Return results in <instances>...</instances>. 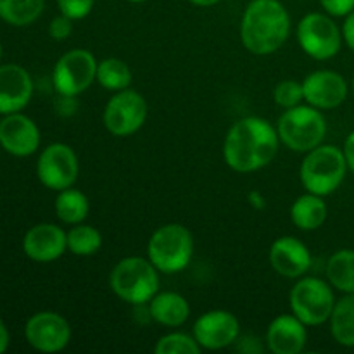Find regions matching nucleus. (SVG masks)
<instances>
[{
    "label": "nucleus",
    "instance_id": "1",
    "mask_svg": "<svg viewBox=\"0 0 354 354\" xmlns=\"http://www.w3.org/2000/svg\"><path fill=\"white\" fill-rule=\"evenodd\" d=\"M280 137L268 120L248 116L235 121L223 142V158L228 168L237 173L263 169L275 159Z\"/></svg>",
    "mask_w": 354,
    "mask_h": 354
},
{
    "label": "nucleus",
    "instance_id": "3",
    "mask_svg": "<svg viewBox=\"0 0 354 354\" xmlns=\"http://www.w3.org/2000/svg\"><path fill=\"white\" fill-rule=\"evenodd\" d=\"M109 286L121 301L144 306L159 292V270L149 258L128 256L116 263L109 275Z\"/></svg>",
    "mask_w": 354,
    "mask_h": 354
},
{
    "label": "nucleus",
    "instance_id": "15",
    "mask_svg": "<svg viewBox=\"0 0 354 354\" xmlns=\"http://www.w3.org/2000/svg\"><path fill=\"white\" fill-rule=\"evenodd\" d=\"M40 130L37 123L21 113L6 114L0 121V145L16 158H28L40 147Z\"/></svg>",
    "mask_w": 354,
    "mask_h": 354
},
{
    "label": "nucleus",
    "instance_id": "24",
    "mask_svg": "<svg viewBox=\"0 0 354 354\" xmlns=\"http://www.w3.org/2000/svg\"><path fill=\"white\" fill-rule=\"evenodd\" d=\"M327 279L334 289L354 292V249H341L328 258Z\"/></svg>",
    "mask_w": 354,
    "mask_h": 354
},
{
    "label": "nucleus",
    "instance_id": "20",
    "mask_svg": "<svg viewBox=\"0 0 354 354\" xmlns=\"http://www.w3.org/2000/svg\"><path fill=\"white\" fill-rule=\"evenodd\" d=\"M149 315L162 327H180L190 317V304L182 294L165 290L149 301Z\"/></svg>",
    "mask_w": 354,
    "mask_h": 354
},
{
    "label": "nucleus",
    "instance_id": "7",
    "mask_svg": "<svg viewBox=\"0 0 354 354\" xmlns=\"http://www.w3.org/2000/svg\"><path fill=\"white\" fill-rule=\"evenodd\" d=\"M290 311L306 327H318L330 320L335 306L330 282L317 277H301L289 294Z\"/></svg>",
    "mask_w": 354,
    "mask_h": 354
},
{
    "label": "nucleus",
    "instance_id": "18",
    "mask_svg": "<svg viewBox=\"0 0 354 354\" xmlns=\"http://www.w3.org/2000/svg\"><path fill=\"white\" fill-rule=\"evenodd\" d=\"M33 97V80L19 64L0 66V114L21 113Z\"/></svg>",
    "mask_w": 354,
    "mask_h": 354
},
{
    "label": "nucleus",
    "instance_id": "4",
    "mask_svg": "<svg viewBox=\"0 0 354 354\" xmlns=\"http://www.w3.org/2000/svg\"><path fill=\"white\" fill-rule=\"evenodd\" d=\"M348 161L337 145L322 144L306 152L299 168V178L306 192L330 196L342 185L348 173Z\"/></svg>",
    "mask_w": 354,
    "mask_h": 354
},
{
    "label": "nucleus",
    "instance_id": "25",
    "mask_svg": "<svg viewBox=\"0 0 354 354\" xmlns=\"http://www.w3.org/2000/svg\"><path fill=\"white\" fill-rule=\"evenodd\" d=\"M45 0H0V19L10 26H28L41 16Z\"/></svg>",
    "mask_w": 354,
    "mask_h": 354
},
{
    "label": "nucleus",
    "instance_id": "31",
    "mask_svg": "<svg viewBox=\"0 0 354 354\" xmlns=\"http://www.w3.org/2000/svg\"><path fill=\"white\" fill-rule=\"evenodd\" d=\"M71 31H73V19L66 17L64 14H59V16L54 17V19L50 21V24H48V35L57 41L66 40V38L71 35Z\"/></svg>",
    "mask_w": 354,
    "mask_h": 354
},
{
    "label": "nucleus",
    "instance_id": "26",
    "mask_svg": "<svg viewBox=\"0 0 354 354\" xmlns=\"http://www.w3.org/2000/svg\"><path fill=\"white\" fill-rule=\"evenodd\" d=\"M131 75L130 66L118 57H107L97 64L95 80L102 88L109 92H120V90L130 88Z\"/></svg>",
    "mask_w": 354,
    "mask_h": 354
},
{
    "label": "nucleus",
    "instance_id": "29",
    "mask_svg": "<svg viewBox=\"0 0 354 354\" xmlns=\"http://www.w3.org/2000/svg\"><path fill=\"white\" fill-rule=\"evenodd\" d=\"M273 100L282 109H290V107L299 106L304 100L303 83L296 82V80H283V82H280L273 88Z\"/></svg>",
    "mask_w": 354,
    "mask_h": 354
},
{
    "label": "nucleus",
    "instance_id": "2",
    "mask_svg": "<svg viewBox=\"0 0 354 354\" xmlns=\"http://www.w3.org/2000/svg\"><path fill=\"white\" fill-rule=\"evenodd\" d=\"M289 33L290 16L280 0H251L242 12L241 40L251 54H275Z\"/></svg>",
    "mask_w": 354,
    "mask_h": 354
},
{
    "label": "nucleus",
    "instance_id": "10",
    "mask_svg": "<svg viewBox=\"0 0 354 354\" xmlns=\"http://www.w3.org/2000/svg\"><path fill=\"white\" fill-rule=\"evenodd\" d=\"M147 100L137 90L124 88L114 92L102 113V123L114 137H130L144 127L147 120Z\"/></svg>",
    "mask_w": 354,
    "mask_h": 354
},
{
    "label": "nucleus",
    "instance_id": "35",
    "mask_svg": "<svg viewBox=\"0 0 354 354\" xmlns=\"http://www.w3.org/2000/svg\"><path fill=\"white\" fill-rule=\"evenodd\" d=\"M342 151H344L346 161H348V168L351 169L354 175V130L346 137L344 149H342Z\"/></svg>",
    "mask_w": 354,
    "mask_h": 354
},
{
    "label": "nucleus",
    "instance_id": "14",
    "mask_svg": "<svg viewBox=\"0 0 354 354\" xmlns=\"http://www.w3.org/2000/svg\"><path fill=\"white\" fill-rule=\"evenodd\" d=\"M348 82L332 69H317L303 80L304 102L320 111L335 109L348 99Z\"/></svg>",
    "mask_w": 354,
    "mask_h": 354
},
{
    "label": "nucleus",
    "instance_id": "37",
    "mask_svg": "<svg viewBox=\"0 0 354 354\" xmlns=\"http://www.w3.org/2000/svg\"><path fill=\"white\" fill-rule=\"evenodd\" d=\"M9 330H7L6 324L2 322V318H0V354L6 353L7 348H9Z\"/></svg>",
    "mask_w": 354,
    "mask_h": 354
},
{
    "label": "nucleus",
    "instance_id": "6",
    "mask_svg": "<svg viewBox=\"0 0 354 354\" xmlns=\"http://www.w3.org/2000/svg\"><path fill=\"white\" fill-rule=\"evenodd\" d=\"M280 142L290 151L306 152L324 144L327 135V121L320 109L313 106H296L286 109L277 124Z\"/></svg>",
    "mask_w": 354,
    "mask_h": 354
},
{
    "label": "nucleus",
    "instance_id": "22",
    "mask_svg": "<svg viewBox=\"0 0 354 354\" xmlns=\"http://www.w3.org/2000/svg\"><path fill=\"white\" fill-rule=\"evenodd\" d=\"M328 322L334 341L344 348H354V292L335 301Z\"/></svg>",
    "mask_w": 354,
    "mask_h": 354
},
{
    "label": "nucleus",
    "instance_id": "36",
    "mask_svg": "<svg viewBox=\"0 0 354 354\" xmlns=\"http://www.w3.org/2000/svg\"><path fill=\"white\" fill-rule=\"evenodd\" d=\"M248 201H249V204H251V206L258 211L265 209L266 207V199H265V196L259 192V190H251V192L248 194Z\"/></svg>",
    "mask_w": 354,
    "mask_h": 354
},
{
    "label": "nucleus",
    "instance_id": "28",
    "mask_svg": "<svg viewBox=\"0 0 354 354\" xmlns=\"http://www.w3.org/2000/svg\"><path fill=\"white\" fill-rule=\"evenodd\" d=\"M203 348L194 335L183 332H169L156 342V354H201Z\"/></svg>",
    "mask_w": 354,
    "mask_h": 354
},
{
    "label": "nucleus",
    "instance_id": "41",
    "mask_svg": "<svg viewBox=\"0 0 354 354\" xmlns=\"http://www.w3.org/2000/svg\"><path fill=\"white\" fill-rule=\"evenodd\" d=\"M353 92H354V76H353Z\"/></svg>",
    "mask_w": 354,
    "mask_h": 354
},
{
    "label": "nucleus",
    "instance_id": "23",
    "mask_svg": "<svg viewBox=\"0 0 354 354\" xmlns=\"http://www.w3.org/2000/svg\"><path fill=\"white\" fill-rule=\"evenodd\" d=\"M54 207L59 220L66 225L83 223L90 213L88 197L82 190L73 189V187L61 190L57 194Z\"/></svg>",
    "mask_w": 354,
    "mask_h": 354
},
{
    "label": "nucleus",
    "instance_id": "5",
    "mask_svg": "<svg viewBox=\"0 0 354 354\" xmlns=\"http://www.w3.org/2000/svg\"><path fill=\"white\" fill-rule=\"evenodd\" d=\"M192 256L194 237L185 225H162L147 242V258L159 273L173 275L183 272L192 261Z\"/></svg>",
    "mask_w": 354,
    "mask_h": 354
},
{
    "label": "nucleus",
    "instance_id": "19",
    "mask_svg": "<svg viewBox=\"0 0 354 354\" xmlns=\"http://www.w3.org/2000/svg\"><path fill=\"white\" fill-rule=\"evenodd\" d=\"M306 325L296 315H279L266 330V346L275 354H299L306 348Z\"/></svg>",
    "mask_w": 354,
    "mask_h": 354
},
{
    "label": "nucleus",
    "instance_id": "32",
    "mask_svg": "<svg viewBox=\"0 0 354 354\" xmlns=\"http://www.w3.org/2000/svg\"><path fill=\"white\" fill-rule=\"evenodd\" d=\"M320 6L332 17H346L354 10V0H320Z\"/></svg>",
    "mask_w": 354,
    "mask_h": 354
},
{
    "label": "nucleus",
    "instance_id": "21",
    "mask_svg": "<svg viewBox=\"0 0 354 354\" xmlns=\"http://www.w3.org/2000/svg\"><path fill=\"white\" fill-rule=\"evenodd\" d=\"M328 207L324 197L306 192L297 197L290 206V220L299 230L313 232L327 221Z\"/></svg>",
    "mask_w": 354,
    "mask_h": 354
},
{
    "label": "nucleus",
    "instance_id": "17",
    "mask_svg": "<svg viewBox=\"0 0 354 354\" xmlns=\"http://www.w3.org/2000/svg\"><path fill=\"white\" fill-rule=\"evenodd\" d=\"M272 268L286 279H301L311 268V252L303 241L292 235L280 237L270 245Z\"/></svg>",
    "mask_w": 354,
    "mask_h": 354
},
{
    "label": "nucleus",
    "instance_id": "16",
    "mask_svg": "<svg viewBox=\"0 0 354 354\" xmlns=\"http://www.w3.org/2000/svg\"><path fill=\"white\" fill-rule=\"evenodd\" d=\"M23 251L31 261H57L68 251V234L54 223H38L24 235Z\"/></svg>",
    "mask_w": 354,
    "mask_h": 354
},
{
    "label": "nucleus",
    "instance_id": "9",
    "mask_svg": "<svg viewBox=\"0 0 354 354\" xmlns=\"http://www.w3.org/2000/svg\"><path fill=\"white\" fill-rule=\"evenodd\" d=\"M97 64L99 61L95 55L86 48L68 50L54 66V73H52L54 88L64 99H75L82 95L95 82Z\"/></svg>",
    "mask_w": 354,
    "mask_h": 354
},
{
    "label": "nucleus",
    "instance_id": "27",
    "mask_svg": "<svg viewBox=\"0 0 354 354\" xmlns=\"http://www.w3.org/2000/svg\"><path fill=\"white\" fill-rule=\"evenodd\" d=\"M102 248V234L92 225H73L68 232V251L75 256H92Z\"/></svg>",
    "mask_w": 354,
    "mask_h": 354
},
{
    "label": "nucleus",
    "instance_id": "30",
    "mask_svg": "<svg viewBox=\"0 0 354 354\" xmlns=\"http://www.w3.org/2000/svg\"><path fill=\"white\" fill-rule=\"evenodd\" d=\"M95 0H57V7L61 14L73 21L85 19L93 10Z\"/></svg>",
    "mask_w": 354,
    "mask_h": 354
},
{
    "label": "nucleus",
    "instance_id": "39",
    "mask_svg": "<svg viewBox=\"0 0 354 354\" xmlns=\"http://www.w3.org/2000/svg\"><path fill=\"white\" fill-rule=\"evenodd\" d=\"M128 2H131V3H144V2H147V0H128Z\"/></svg>",
    "mask_w": 354,
    "mask_h": 354
},
{
    "label": "nucleus",
    "instance_id": "11",
    "mask_svg": "<svg viewBox=\"0 0 354 354\" xmlns=\"http://www.w3.org/2000/svg\"><path fill=\"white\" fill-rule=\"evenodd\" d=\"M78 173V156L68 144L62 142H55L45 147L37 161L38 180L41 185L55 192L75 185Z\"/></svg>",
    "mask_w": 354,
    "mask_h": 354
},
{
    "label": "nucleus",
    "instance_id": "40",
    "mask_svg": "<svg viewBox=\"0 0 354 354\" xmlns=\"http://www.w3.org/2000/svg\"><path fill=\"white\" fill-rule=\"evenodd\" d=\"M0 59H2V44H0Z\"/></svg>",
    "mask_w": 354,
    "mask_h": 354
},
{
    "label": "nucleus",
    "instance_id": "33",
    "mask_svg": "<svg viewBox=\"0 0 354 354\" xmlns=\"http://www.w3.org/2000/svg\"><path fill=\"white\" fill-rule=\"evenodd\" d=\"M342 37H344V44L354 52V10L348 14L342 24Z\"/></svg>",
    "mask_w": 354,
    "mask_h": 354
},
{
    "label": "nucleus",
    "instance_id": "34",
    "mask_svg": "<svg viewBox=\"0 0 354 354\" xmlns=\"http://www.w3.org/2000/svg\"><path fill=\"white\" fill-rule=\"evenodd\" d=\"M241 344H239V351L241 353H248V354H258L263 351V346L259 344V339L252 337V335H248V337H244L242 341H239Z\"/></svg>",
    "mask_w": 354,
    "mask_h": 354
},
{
    "label": "nucleus",
    "instance_id": "12",
    "mask_svg": "<svg viewBox=\"0 0 354 354\" xmlns=\"http://www.w3.org/2000/svg\"><path fill=\"white\" fill-rule=\"evenodd\" d=\"M28 344L40 353H59L71 341V327L62 315L40 311L26 322L24 327Z\"/></svg>",
    "mask_w": 354,
    "mask_h": 354
},
{
    "label": "nucleus",
    "instance_id": "13",
    "mask_svg": "<svg viewBox=\"0 0 354 354\" xmlns=\"http://www.w3.org/2000/svg\"><path fill=\"white\" fill-rule=\"evenodd\" d=\"M241 325L237 317L227 310H211L194 322V337L207 351H218L239 341Z\"/></svg>",
    "mask_w": 354,
    "mask_h": 354
},
{
    "label": "nucleus",
    "instance_id": "8",
    "mask_svg": "<svg viewBox=\"0 0 354 354\" xmlns=\"http://www.w3.org/2000/svg\"><path fill=\"white\" fill-rule=\"evenodd\" d=\"M297 44L315 61L335 57L342 47V28L327 12H310L299 21L296 30Z\"/></svg>",
    "mask_w": 354,
    "mask_h": 354
},
{
    "label": "nucleus",
    "instance_id": "38",
    "mask_svg": "<svg viewBox=\"0 0 354 354\" xmlns=\"http://www.w3.org/2000/svg\"><path fill=\"white\" fill-rule=\"evenodd\" d=\"M189 2L197 7H213L216 6V3H220L221 0H189Z\"/></svg>",
    "mask_w": 354,
    "mask_h": 354
}]
</instances>
